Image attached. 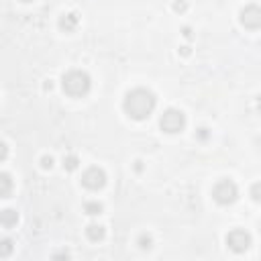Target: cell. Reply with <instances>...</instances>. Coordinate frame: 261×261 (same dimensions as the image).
<instances>
[{
    "mask_svg": "<svg viewBox=\"0 0 261 261\" xmlns=\"http://www.w3.org/2000/svg\"><path fill=\"white\" fill-rule=\"evenodd\" d=\"M104 184H106V173H104L102 167L92 165V167H88L82 173V186H84V188H88V190H92V192L104 188Z\"/></svg>",
    "mask_w": 261,
    "mask_h": 261,
    "instance_id": "5b68a950",
    "label": "cell"
},
{
    "mask_svg": "<svg viewBox=\"0 0 261 261\" xmlns=\"http://www.w3.org/2000/svg\"><path fill=\"white\" fill-rule=\"evenodd\" d=\"M86 237L90 239V241H94V243H98V241H102L104 237H106V231H104V227L102 225H88L86 227Z\"/></svg>",
    "mask_w": 261,
    "mask_h": 261,
    "instance_id": "30bf717a",
    "label": "cell"
},
{
    "mask_svg": "<svg viewBox=\"0 0 261 261\" xmlns=\"http://www.w3.org/2000/svg\"><path fill=\"white\" fill-rule=\"evenodd\" d=\"M159 127L167 135L182 133L184 127H186V115L182 113V110H178V108H167L165 113L161 115V119H159Z\"/></svg>",
    "mask_w": 261,
    "mask_h": 261,
    "instance_id": "277c9868",
    "label": "cell"
},
{
    "mask_svg": "<svg viewBox=\"0 0 261 261\" xmlns=\"http://www.w3.org/2000/svg\"><path fill=\"white\" fill-rule=\"evenodd\" d=\"M182 35L186 37V39H190V37H192V31H190V27H186V29L182 31Z\"/></svg>",
    "mask_w": 261,
    "mask_h": 261,
    "instance_id": "44dd1931",
    "label": "cell"
},
{
    "mask_svg": "<svg viewBox=\"0 0 261 261\" xmlns=\"http://www.w3.org/2000/svg\"><path fill=\"white\" fill-rule=\"evenodd\" d=\"M180 53L182 55H190V47H180Z\"/></svg>",
    "mask_w": 261,
    "mask_h": 261,
    "instance_id": "7402d4cb",
    "label": "cell"
},
{
    "mask_svg": "<svg viewBox=\"0 0 261 261\" xmlns=\"http://www.w3.org/2000/svg\"><path fill=\"white\" fill-rule=\"evenodd\" d=\"M61 86H63V92L71 98H82L90 92V86H92V80L90 76L84 71V69H71L67 73H63L61 78Z\"/></svg>",
    "mask_w": 261,
    "mask_h": 261,
    "instance_id": "7a4b0ae2",
    "label": "cell"
},
{
    "mask_svg": "<svg viewBox=\"0 0 261 261\" xmlns=\"http://www.w3.org/2000/svg\"><path fill=\"white\" fill-rule=\"evenodd\" d=\"M157 98L151 90L147 88H135L131 92H127L125 100H123V108L127 117H131L133 121H145L151 117V113L155 110Z\"/></svg>",
    "mask_w": 261,
    "mask_h": 261,
    "instance_id": "6da1fadb",
    "label": "cell"
},
{
    "mask_svg": "<svg viewBox=\"0 0 261 261\" xmlns=\"http://www.w3.org/2000/svg\"><path fill=\"white\" fill-rule=\"evenodd\" d=\"M225 241H227V247H229L231 251H235V253H245V251L251 247V235H249L247 231H243V229L231 231Z\"/></svg>",
    "mask_w": 261,
    "mask_h": 261,
    "instance_id": "8992f818",
    "label": "cell"
},
{
    "mask_svg": "<svg viewBox=\"0 0 261 261\" xmlns=\"http://www.w3.org/2000/svg\"><path fill=\"white\" fill-rule=\"evenodd\" d=\"M84 212L90 216H98V214H102V204L98 200H90L84 204Z\"/></svg>",
    "mask_w": 261,
    "mask_h": 261,
    "instance_id": "7c38bea8",
    "label": "cell"
},
{
    "mask_svg": "<svg viewBox=\"0 0 261 261\" xmlns=\"http://www.w3.org/2000/svg\"><path fill=\"white\" fill-rule=\"evenodd\" d=\"M212 198L220 204V206H229L239 198V188L237 184L231 180H220L216 182V186L212 188Z\"/></svg>",
    "mask_w": 261,
    "mask_h": 261,
    "instance_id": "3957f363",
    "label": "cell"
},
{
    "mask_svg": "<svg viewBox=\"0 0 261 261\" xmlns=\"http://www.w3.org/2000/svg\"><path fill=\"white\" fill-rule=\"evenodd\" d=\"M259 188H261L259 184H253V188H251V196H253L255 202H259Z\"/></svg>",
    "mask_w": 261,
    "mask_h": 261,
    "instance_id": "ffe728a7",
    "label": "cell"
},
{
    "mask_svg": "<svg viewBox=\"0 0 261 261\" xmlns=\"http://www.w3.org/2000/svg\"><path fill=\"white\" fill-rule=\"evenodd\" d=\"M21 3H33V0H21Z\"/></svg>",
    "mask_w": 261,
    "mask_h": 261,
    "instance_id": "cb8c5ba5",
    "label": "cell"
},
{
    "mask_svg": "<svg viewBox=\"0 0 261 261\" xmlns=\"http://www.w3.org/2000/svg\"><path fill=\"white\" fill-rule=\"evenodd\" d=\"M239 21L245 29L257 31L261 27V9L257 5H247L241 13H239Z\"/></svg>",
    "mask_w": 261,
    "mask_h": 261,
    "instance_id": "52a82bcc",
    "label": "cell"
},
{
    "mask_svg": "<svg viewBox=\"0 0 261 261\" xmlns=\"http://www.w3.org/2000/svg\"><path fill=\"white\" fill-rule=\"evenodd\" d=\"M78 23H80V19H78V15L76 13H63L61 17H59V29L63 31V33H71V31H76V27H78Z\"/></svg>",
    "mask_w": 261,
    "mask_h": 261,
    "instance_id": "ba28073f",
    "label": "cell"
},
{
    "mask_svg": "<svg viewBox=\"0 0 261 261\" xmlns=\"http://www.w3.org/2000/svg\"><path fill=\"white\" fill-rule=\"evenodd\" d=\"M135 171H143V165H141V161H135Z\"/></svg>",
    "mask_w": 261,
    "mask_h": 261,
    "instance_id": "603a6c76",
    "label": "cell"
},
{
    "mask_svg": "<svg viewBox=\"0 0 261 261\" xmlns=\"http://www.w3.org/2000/svg\"><path fill=\"white\" fill-rule=\"evenodd\" d=\"M41 167L43 169H51L53 167V157L51 155H43L41 157Z\"/></svg>",
    "mask_w": 261,
    "mask_h": 261,
    "instance_id": "e0dca14e",
    "label": "cell"
},
{
    "mask_svg": "<svg viewBox=\"0 0 261 261\" xmlns=\"http://www.w3.org/2000/svg\"><path fill=\"white\" fill-rule=\"evenodd\" d=\"M208 137H210L208 129H204V127H202V129H198V131H196V139H200V141H206Z\"/></svg>",
    "mask_w": 261,
    "mask_h": 261,
    "instance_id": "d6986e66",
    "label": "cell"
},
{
    "mask_svg": "<svg viewBox=\"0 0 261 261\" xmlns=\"http://www.w3.org/2000/svg\"><path fill=\"white\" fill-rule=\"evenodd\" d=\"M80 167V159L76 155H65L63 157V169L65 171H73V169H78Z\"/></svg>",
    "mask_w": 261,
    "mask_h": 261,
    "instance_id": "4fadbf2b",
    "label": "cell"
},
{
    "mask_svg": "<svg viewBox=\"0 0 261 261\" xmlns=\"http://www.w3.org/2000/svg\"><path fill=\"white\" fill-rule=\"evenodd\" d=\"M13 192V178L5 171H0V198H9Z\"/></svg>",
    "mask_w": 261,
    "mask_h": 261,
    "instance_id": "8fae6325",
    "label": "cell"
},
{
    "mask_svg": "<svg viewBox=\"0 0 261 261\" xmlns=\"http://www.w3.org/2000/svg\"><path fill=\"white\" fill-rule=\"evenodd\" d=\"M171 9H173L176 13H186V9H188V5H186V0H176Z\"/></svg>",
    "mask_w": 261,
    "mask_h": 261,
    "instance_id": "2e32d148",
    "label": "cell"
},
{
    "mask_svg": "<svg viewBox=\"0 0 261 261\" xmlns=\"http://www.w3.org/2000/svg\"><path fill=\"white\" fill-rule=\"evenodd\" d=\"M137 245H139V249H143V251H149L153 247V237L151 235H147V233H143V235H139V239H137Z\"/></svg>",
    "mask_w": 261,
    "mask_h": 261,
    "instance_id": "5bb4252c",
    "label": "cell"
},
{
    "mask_svg": "<svg viewBox=\"0 0 261 261\" xmlns=\"http://www.w3.org/2000/svg\"><path fill=\"white\" fill-rule=\"evenodd\" d=\"M7 157H9V147H7L5 141H0V163H3Z\"/></svg>",
    "mask_w": 261,
    "mask_h": 261,
    "instance_id": "ac0fdd59",
    "label": "cell"
},
{
    "mask_svg": "<svg viewBox=\"0 0 261 261\" xmlns=\"http://www.w3.org/2000/svg\"><path fill=\"white\" fill-rule=\"evenodd\" d=\"M13 249H15V243L11 239H3V241H0V257H9L13 253Z\"/></svg>",
    "mask_w": 261,
    "mask_h": 261,
    "instance_id": "9a60e30c",
    "label": "cell"
},
{
    "mask_svg": "<svg viewBox=\"0 0 261 261\" xmlns=\"http://www.w3.org/2000/svg\"><path fill=\"white\" fill-rule=\"evenodd\" d=\"M19 222V212L15 210V208H5V210H0V225L3 227H7V229H11V227H15Z\"/></svg>",
    "mask_w": 261,
    "mask_h": 261,
    "instance_id": "9c48e42d",
    "label": "cell"
}]
</instances>
